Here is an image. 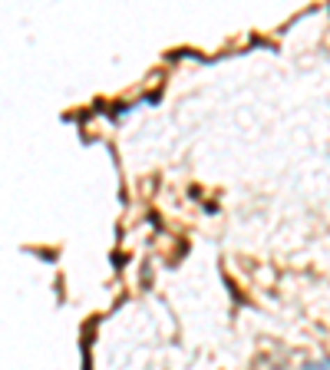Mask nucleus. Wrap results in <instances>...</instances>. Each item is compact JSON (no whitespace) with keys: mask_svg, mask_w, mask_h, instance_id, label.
Listing matches in <instances>:
<instances>
[{"mask_svg":"<svg viewBox=\"0 0 330 370\" xmlns=\"http://www.w3.org/2000/svg\"><path fill=\"white\" fill-rule=\"evenodd\" d=\"M301 370H330V357H317V360H307Z\"/></svg>","mask_w":330,"mask_h":370,"instance_id":"f257e3e1","label":"nucleus"}]
</instances>
